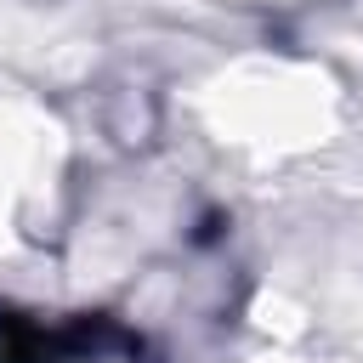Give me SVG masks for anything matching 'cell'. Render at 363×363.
<instances>
[{"mask_svg":"<svg viewBox=\"0 0 363 363\" xmlns=\"http://www.w3.org/2000/svg\"><path fill=\"white\" fill-rule=\"evenodd\" d=\"M0 363H57V340L28 318L0 312Z\"/></svg>","mask_w":363,"mask_h":363,"instance_id":"cell-1","label":"cell"}]
</instances>
